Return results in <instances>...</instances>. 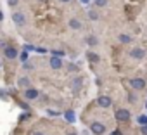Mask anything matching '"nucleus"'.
Instances as JSON below:
<instances>
[{
  "label": "nucleus",
  "instance_id": "f257e3e1",
  "mask_svg": "<svg viewBox=\"0 0 147 135\" xmlns=\"http://www.w3.org/2000/svg\"><path fill=\"white\" fill-rule=\"evenodd\" d=\"M90 132L94 135H102V133H106V125H102L100 121H92L90 123Z\"/></svg>",
  "mask_w": 147,
  "mask_h": 135
},
{
  "label": "nucleus",
  "instance_id": "f03ea898",
  "mask_svg": "<svg viewBox=\"0 0 147 135\" xmlns=\"http://www.w3.org/2000/svg\"><path fill=\"white\" fill-rule=\"evenodd\" d=\"M130 87L133 90H144L145 88V80L144 78H131L130 80Z\"/></svg>",
  "mask_w": 147,
  "mask_h": 135
},
{
  "label": "nucleus",
  "instance_id": "7ed1b4c3",
  "mask_svg": "<svg viewBox=\"0 0 147 135\" xmlns=\"http://www.w3.org/2000/svg\"><path fill=\"white\" fill-rule=\"evenodd\" d=\"M12 21H14V24H18V26H24V24H26V16H24L23 12L16 11V12L12 14Z\"/></svg>",
  "mask_w": 147,
  "mask_h": 135
},
{
  "label": "nucleus",
  "instance_id": "20e7f679",
  "mask_svg": "<svg viewBox=\"0 0 147 135\" xmlns=\"http://www.w3.org/2000/svg\"><path fill=\"white\" fill-rule=\"evenodd\" d=\"M111 104H113V101H111L109 95H100V97H97V106H99V107L107 109V107H111Z\"/></svg>",
  "mask_w": 147,
  "mask_h": 135
},
{
  "label": "nucleus",
  "instance_id": "39448f33",
  "mask_svg": "<svg viewBox=\"0 0 147 135\" xmlns=\"http://www.w3.org/2000/svg\"><path fill=\"white\" fill-rule=\"evenodd\" d=\"M38 95H40V92L36 90V88H24V97H26V101H35V99H38Z\"/></svg>",
  "mask_w": 147,
  "mask_h": 135
},
{
  "label": "nucleus",
  "instance_id": "423d86ee",
  "mask_svg": "<svg viewBox=\"0 0 147 135\" xmlns=\"http://www.w3.org/2000/svg\"><path fill=\"white\" fill-rule=\"evenodd\" d=\"M116 119L118 121H128L130 119V111L128 109H118L116 111Z\"/></svg>",
  "mask_w": 147,
  "mask_h": 135
},
{
  "label": "nucleus",
  "instance_id": "0eeeda50",
  "mask_svg": "<svg viewBox=\"0 0 147 135\" xmlns=\"http://www.w3.org/2000/svg\"><path fill=\"white\" fill-rule=\"evenodd\" d=\"M49 64H50L52 70H61V68H62V59H61V57H57V55H52Z\"/></svg>",
  "mask_w": 147,
  "mask_h": 135
},
{
  "label": "nucleus",
  "instance_id": "6e6552de",
  "mask_svg": "<svg viewBox=\"0 0 147 135\" xmlns=\"http://www.w3.org/2000/svg\"><path fill=\"white\" fill-rule=\"evenodd\" d=\"M130 57H133V59H144L145 57V50L140 49V47H137V49L130 50Z\"/></svg>",
  "mask_w": 147,
  "mask_h": 135
},
{
  "label": "nucleus",
  "instance_id": "1a4fd4ad",
  "mask_svg": "<svg viewBox=\"0 0 147 135\" xmlns=\"http://www.w3.org/2000/svg\"><path fill=\"white\" fill-rule=\"evenodd\" d=\"M4 54H5V57H7V59H11V61H12V59H16V57L19 55V52H18L14 47H5Z\"/></svg>",
  "mask_w": 147,
  "mask_h": 135
},
{
  "label": "nucleus",
  "instance_id": "9d476101",
  "mask_svg": "<svg viewBox=\"0 0 147 135\" xmlns=\"http://www.w3.org/2000/svg\"><path fill=\"white\" fill-rule=\"evenodd\" d=\"M69 28L71 30H82V21L80 19H76V18H73V19H69Z\"/></svg>",
  "mask_w": 147,
  "mask_h": 135
},
{
  "label": "nucleus",
  "instance_id": "9b49d317",
  "mask_svg": "<svg viewBox=\"0 0 147 135\" xmlns=\"http://www.w3.org/2000/svg\"><path fill=\"white\" fill-rule=\"evenodd\" d=\"M18 85H19L21 88H30V85H31V83H30V80H28L26 76H21V78H19V82H18Z\"/></svg>",
  "mask_w": 147,
  "mask_h": 135
},
{
  "label": "nucleus",
  "instance_id": "f8f14e48",
  "mask_svg": "<svg viewBox=\"0 0 147 135\" xmlns=\"http://www.w3.org/2000/svg\"><path fill=\"white\" fill-rule=\"evenodd\" d=\"M80 87H82V78L76 76L75 80H73V83H71V88H73V90H78Z\"/></svg>",
  "mask_w": 147,
  "mask_h": 135
},
{
  "label": "nucleus",
  "instance_id": "ddd939ff",
  "mask_svg": "<svg viewBox=\"0 0 147 135\" xmlns=\"http://www.w3.org/2000/svg\"><path fill=\"white\" fill-rule=\"evenodd\" d=\"M64 118H66V121L73 123V121H75V111H66L64 113Z\"/></svg>",
  "mask_w": 147,
  "mask_h": 135
},
{
  "label": "nucleus",
  "instance_id": "4468645a",
  "mask_svg": "<svg viewBox=\"0 0 147 135\" xmlns=\"http://www.w3.org/2000/svg\"><path fill=\"white\" fill-rule=\"evenodd\" d=\"M88 18H90L92 21H97V19H99V14H97V11L90 9V11H88Z\"/></svg>",
  "mask_w": 147,
  "mask_h": 135
},
{
  "label": "nucleus",
  "instance_id": "2eb2a0df",
  "mask_svg": "<svg viewBox=\"0 0 147 135\" xmlns=\"http://www.w3.org/2000/svg\"><path fill=\"white\" fill-rule=\"evenodd\" d=\"M118 40H119L121 43H130V42H131V38H130L128 35H119V36H118Z\"/></svg>",
  "mask_w": 147,
  "mask_h": 135
},
{
  "label": "nucleus",
  "instance_id": "dca6fc26",
  "mask_svg": "<svg viewBox=\"0 0 147 135\" xmlns=\"http://www.w3.org/2000/svg\"><path fill=\"white\" fill-rule=\"evenodd\" d=\"M87 43H88V45H92V47H94V45H97V43H99V40H97V38H95V36H94V35H90V36H88V38H87Z\"/></svg>",
  "mask_w": 147,
  "mask_h": 135
},
{
  "label": "nucleus",
  "instance_id": "f3484780",
  "mask_svg": "<svg viewBox=\"0 0 147 135\" xmlns=\"http://www.w3.org/2000/svg\"><path fill=\"white\" fill-rule=\"evenodd\" d=\"M88 59H90L92 62H99V55L94 54V52H88Z\"/></svg>",
  "mask_w": 147,
  "mask_h": 135
},
{
  "label": "nucleus",
  "instance_id": "a211bd4d",
  "mask_svg": "<svg viewBox=\"0 0 147 135\" xmlns=\"http://www.w3.org/2000/svg\"><path fill=\"white\" fill-rule=\"evenodd\" d=\"M107 2H109V0H95V5L97 7H106Z\"/></svg>",
  "mask_w": 147,
  "mask_h": 135
},
{
  "label": "nucleus",
  "instance_id": "6ab92c4d",
  "mask_svg": "<svg viewBox=\"0 0 147 135\" xmlns=\"http://www.w3.org/2000/svg\"><path fill=\"white\" fill-rule=\"evenodd\" d=\"M140 125H147V114H142V116H138V119H137Z\"/></svg>",
  "mask_w": 147,
  "mask_h": 135
},
{
  "label": "nucleus",
  "instance_id": "aec40b11",
  "mask_svg": "<svg viewBox=\"0 0 147 135\" xmlns=\"http://www.w3.org/2000/svg\"><path fill=\"white\" fill-rule=\"evenodd\" d=\"M35 50H36L38 54H45V52H47V49H43V47H38V49H35Z\"/></svg>",
  "mask_w": 147,
  "mask_h": 135
},
{
  "label": "nucleus",
  "instance_id": "412c9836",
  "mask_svg": "<svg viewBox=\"0 0 147 135\" xmlns=\"http://www.w3.org/2000/svg\"><path fill=\"white\" fill-rule=\"evenodd\" d=\"M52 54H54V55H57V57H61V55H64V52H62V50H54Z\"/></svg>",
  "mask_w": 147,
  "mask_h": 135
},
{
  "label": "nucleus",
  "instance_id": "4be33fe9",
  "mask_svg": "<svg viewBox=\"0 0 147 135\" xmlns=\"http://www.w3.org/2000/svg\"><path fill=\"white\" fill-rule=\"evenodd\" d=\"M47 114H49V116H57L59 113H57V111H50V109H49V111H47Z\"/></svg>",
  "mask_w": 147,
  "mask_h": 135
},
{
  "label": "nucleus",
  "instance_id": "5701e85b",
  "mask_svg": "<svg viewBox=\"0 0 147 135\" xmlns=\"http://www.w3.org/2000/svg\"><path fill=\"white\" fill-rule=\"evenodd\" d=\"M26 59H28V54H26V52H23V54H21V61H26Z\"/></svg>",
  "mask_w": 147,
  "mask_h": 135
},
{
  "label": "nucleus",
  "instance_id": "b1692460",
  "mask_svg": "<svg viewBox=\"0 0 147 135\" xmlns=\"http://www.w3.org/2000/svg\"><path fill=\"white\" fill-rule=\"evenodd\" d=\"M111 135H123V132H121V130H114Z\"/></svg>",
  "mask_w": 147,
  "mask_h": 135
},
{
  "label": "nucleus",
  "instance_id": "393cba45",
  "mask_svg": "<svg viewBox=\"0 0 147 135\" xmlns=\"http://www.w3.org/2000/svg\"><path fill=\"white\" fill-rule=\"evenodd\" d=\"M142 133L147 135V125H142Z\"/></svg>",
  "mask_w": 147,
  "mask_h": 135
},
{
  "label": "nucleus",
  "instance_id": "a878e982",
  "mask_svg": "<svg viewBox=\"0 0 147 135\" xmlns=\"http://www.w3.org/2000/svg\"><path fill=\"white\" fill-rule=\"evenodd\" d=\"M18 4V0H9V5H16Z\"/></svg>",
  "mask_w": 147,
  "mask_h": 135
},
{
  "label": "nucleus",
  "instance_id": "bb28decb",
  "mask_svg": "<svg viewBox=\"0 0 147 135\" xmlns=\"http://www.w3.org/2000/svg\"><path fill=\"white\" fill-rule=\"evenodd\" d=\"M33 135H45L43 132H33Z\"/></svg>",
  "mask_w": 147,
  "mask_h": 135
},
{
  "label": "nucleus",
  "instance_id": "cd10ccee",
  "mask_svg": "<svg viewBox=\"0 0 147 135\" xmlns=\"http://www.w3.org/2000/svg\"><path fill=\"white\" fill-rule=\"evenodd\" d=\"M4 19V14H2V11H0V21H2Z\"/></svg>",
  "mask_w": 147,
  "mask_h": 135
},
{
  "label": "nucleus",
  "instance_id": "c85d7f7f",
  "mask_svg": "<svg viewBox=\"0 0 147 135\" xmlns=\"http://www.w3.org/2000/svg\"><path fill=\"white\" fill-rule=\"evenodd\" d=\"M61 2H62V4H67V2H71V0H61Z\"/></svg>",
  "mask_w": 147,
  "mask_h": 135
},
{
  "label": "nucleus",
  "instance_id": "c756f323",
  "mask_svg": "<svg viewBox=\"0 0 147 135\" xmlns=\"http://www.w3.org/2000/svg\"><path fill=\"white\" fill-rule=\"evenodd\" d=\"M67 135H78V133H67Z\"/></svg>",
  "mask_w": 147,
  "mask_h": 135
},
{
  "label": "nucleus",
  "instance_id": "7c9ffc66",
  "mask_svg": "<svg viewBox=\"0 0 147 135\" xmlns=\"http://www.w3.org/2000/svg\"><path fill=\"white\" fill-rule=\"evenodd\" d=\"M0 66H2V61H0Z\"/></svg>",
  "mask_w": 147,
  "mask_h": 135
},
{
  "label": "nucleus",
  "instance_id": "2f4dec72",
  "mask_svg": "<svg viewBox=\"0 0 147 135\" xmlns=\"http://www.w3.org/2000/svg\"><path fill=\"white\" fill-rule=\"evenodd\" d=\"M83 2H88V0H83Z\"/></svg>",
  "mask_w": 147,
  "mask_h": 135
}]
</instances>
